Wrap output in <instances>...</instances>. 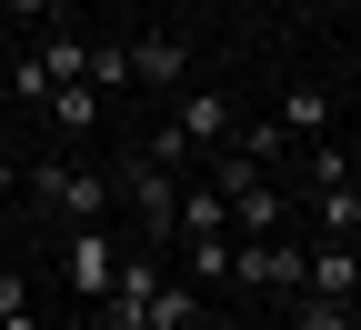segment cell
<instances>
[{"label": "cell", "mask_w": 361, "mask_h": 330, "mask_svg": "<svg viewBox=\"0 0 361 330\" xmlns=\"http://www.w3.org/2000/svg\"><path fill=\"white\" fill-rule=\"evenodd\" d=\"M20 191H30L40 210H61L71 230H90V220H111V180L90 170V160H30V170H20Z\"/></svg>", "instance_id": "obj_1"}, {"label": "cell", "mask_w": 361, "mask_h": 330, "mask_svg": "<svg viewBox=\"0 0 361 330\" xmlns=\"http://www.w3.org/2000/svg\"><path fill=\"white\" fill-rule=\"evenodd\" d=\"M161 250H121V270H111V291L90 300V320L101 330H151V300H161Z\"/></svg>", "instance_id": "obj_2"}, {"label": "cell", "mask_w": 361, "mask_h": 330, "mask_svg": "<svg viewBox=\"0 0 361 330\" xmlns=\"http://www.w3.org/2000/svg\"><path fill=\"white\" fill-rule=\"evenodd\" d=\"M111 191L141 210V250H171V241H180V191H171V170H161V160H141V151H130V170L111 180Z\"/></svg>", "instance_id": "obj_3"}, {"label": "cell", "mask_w": 361, "mask_h": 330, "mask_svg": "<svg viewBox=\"0 0 361 330\" xmlns=\"http://www.w3.org/2000/svg\"><path fill=\"white\" fill-rule=\"evenodd\" d=\"M301 260H311V241H231V291H301Z\"/></svg>", "instance_id": "obj_4"}, {"label": "cell", "mask_w": 361, "mask_h": 330, "mask_svg": "<svg viewBox=\"0 0 361 330\" xmlns=\"http://www.w3.org/2000/svg\"><path fill=\"white\" fill-rule=\"evenodd\" d=\"M111 270H121V241H111V220H90V230H71V300L90 310L111 291Z\"/></svg>", "instance_id": "obj_5"}, {"label": "cell", "mask_w": 361, "mask_h": 330, "mask_svg": "<svg viewBox=\"0 0 361 330\" xmlns=\"http://www.w3.org/2000/svg\"><path fill=\"white\" fill-rule=\"evenodd\" d=\"M180 70H191V40L180 30H141L130 40V80L141 90H180Z\"/></svg>", "instance_id": "obj_6"}, {"label": "cell", "mask_w": 361, "mask_h": 330, "mask_svg": "<svg viewBox=\"0 0 361 330\" xmlns=\"http://www.w3.org/2000/svg\"><path fill=\"white\" fill-rule=\"evenodd\" d=\"M301 291H322V300H361V250H351V241H311Z\"/></svg>", "instance_id": "obj_7"}, {"label": "cell", "mask_w": 361, "mask_h": 330, "mask_svg": "<svg viewBox=\"0 0 361 330\" xmlns=\"http://www.w3.org/2000/svg\"><path fill=\"white\" fill-rule=\"evenodd\" d=\"M180 140H191V151H221V140H231L241 120H231V90H191V101H180V120H171Z\"/></svg>", "instance_id": "obj_8"}, {"label": "cell", "mask_w": 361, "mask_h": 330, "mask_svg": "<svg viewBox=\"0 0 361 330\" xmlns=\"http://www.w3.org/2000/svg\"><path fill=\"white\" fill-rule=\"evenodd\" d=\"M221 210H231V241H271V230H291V210H281V191H271V180H251V191H231Z\"/></svg>", "instance_id": "obj_9"}, {"label": "cell", "mask_w": 361, "mask_h": 330, "mask_svg": "<svg viewBox=\"0 0 361 330\" xmlns=\"http://www.w3.org/2000/svg\"><path fill=\"white\" fill-rule=\"evenodd\" d=\"M40 110H51V130H61V140H90V130H101V90H90V80H61Z\"/></svg>", "instance_id": "obj_10"}, {"label": "cell", "mask_w": 361, "mask_h": 330, "mask_svg": "<svg viewBox=\"0 0 361 330\" xmlns=\"http://www.w3.org/2000/svg\"><path fill=\"white\" fill-rule=\"evenodd\" d=\"M281 140H331V90H322V80H291V101H281Z\"/></svg>", "instance_id": "obj_11"}, {"label": "cell", "mask_w": 361, "mask_h": 330, "mask_svg": "<svg viewBox=\"0 0 361 330\" xmlns=\"http://www.w3.org/2000/svg\"><path fill=\"white\" fill-rule=\"evenodd\" d=\"M311 230H322V241H351V230H361V191H351V180L311 191Z\"/></svg>", "instance_id": "obj_12"}, {"label": "cell", "mask_w": 361, "mask_h": 330, "mask_svg": "<svg viewBox=\"0 0 361 330\" xmlns=\"http://www.w3.org/2000/svg\"><path fill=\"white\" fill-rule=\"evenodd\" d=\"M231 230V210H221V191L201 180V191H180V241H221Z\"/></svg>", "instance_id": "obj_13"}, {"label": "cell", "mask_w": 361, "mask_h": 330, "mask_svg": "<svg viewBox=\"0 0 361 330\" xmlns=\"http://www.w3.org/2000/svg\"><path fill=\"white\" fill-rule=\"evenodd\" d=\"M151 330H211V320H201V291H191V280H161V300H151Z\"/></svg>", "instance_id": "obj_14"}, {"label": "cell", "mask_w": 361, "mask_h": 330, "mask_svg": "<svg viewBox=\"0 0 361 330\" xmlns=\"http://www.w3.org/2000/svg\"><path fill=\"white\" fill-rule=\"evenodd\" d=\"M180 280H191V291L231 280V230H221V241H191V250H180Z\"/></svg>", "instance_id": "obj_15"}, {"label": "cell", "mask_w": 361, "mask_h": 330, "mask_svg": "<svg viewBox=\"0 0 361 330\" xmlns=\"http://www.w3.org/2000/svg\"><path fill=\"white\" fill-rule=\"evenodd\" d=\"M90 90H130V40H90Z\"/></svg>", "instance_id": "obj_16"}, {"label": "cell", "mask_w": 361, "mask_h": 330, "mask_svg": "<svg viewBox=\"0 0 361 330\" xmlns=\"http://www.w3.org/2000/svg\"><path fill=\"white\" fill-rule=\"evenodd\" d=\"M291 300H301V310H291V330H351V320H361L351 300H322V291H291Z\"/></svg>", "instance_id": "obj_17"}, {"label": "cell", "mask_w": 361, "mask_h": 330, "mask_svg": "<svg viewBox=\"0 0 361 330\" xmlns=\"http://www.w3.org/2000/svg\"><path fill=\"white\" fill-rule=\"evenodd\" d=\"M301 170H311V191H331V180H351V160H341V140H311V160H301Z\"/></svg>", "instance_id": "obj_18"}, {"label": "cell", "mask_w": 361, "mask_h": 330, "mask_svg": "<svg viewBox=\"0 0 361 330\" xmlns=\"http://www.w3.org/2000/svg\"><path fill=\"white\" fill-rule=\"evenodd\" d=\"M141 160H161V170H180V160H191V140H180V130H171V120H161V130H151V140H141Z\"/></svg>", "instance_id": "obj_19"}, {"label": "cell", "mask_w": 361, "mask_h": 330, "mask_svg": "<svg viewBox=\"0 0 361 330\" xmlns=\"http://www.w3.org/2000/svg\"><path fill=\"white\" fill-rule=\"evenodd\" d=\"M20 310H30V280H20L11 260H0V320H20Z\"/></svg>", "instance_id": "obj_20"}, {"label": "cell", "mask_w": 361, "mask_h": 330, "mask_svg": "<svg viewBox=\"0 0 361 330\" xmlns=\"http://www.w3.org/2000/svg\"><path fill=\"white\" fill-rule=\"evenodd\" d=\"M0 20H40V30H51V20H61V0H0Z\"/></svg>", "instance_id": "obj_21"}, {"label": "cell", "mask_w": 361, "mask_h": 330, "mask_svg": "<svg viewBox=\"0 0 361 330\" xmlns=\"http://www.w3.org/2000/svg\"><path fill=\"white\" fill-rule=\"evenodd\" d=\"M11 191H20V160H0V201H11Z\"/></svg>", "instance_id": "obj_22"}]
</instances>
